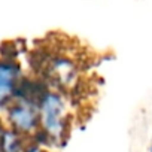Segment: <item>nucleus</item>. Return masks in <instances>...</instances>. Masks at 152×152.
<instances>
[{
    "instance_id": "3",
    "label": "nucleus",
    "mask_w": 152,
    "mask_h": 152,
    "mask_svg": "<svg viewBox=\"0 0 152 152\" xmlns=\"http://www.w3.org/2000/svg\"><path fill=\"white\" fill-rule=\"evenodd\" d=\"M21 85V70L18 64L9 60H0V109L15 99Z\"/></svg>"
},
{
    "instance_id": "1",
    "label": "nucleus",
    "mask_w": 152,
    "mask_h": 152,
    "mask_svg": "<svg viewBox=\"0 0 152 152\" xmlns=\"http://www.w3.org/2000/svg\"><path fill=\"white\" fill-rule=\"evenodd\" d=\"M37 106L43 136L54 143L64 140L69 130V112L64 96L57 91L42 93L37 99Z\"/></svg>"
},
{
    "instance_id": "8",
    "label": "nucleus",
    "mask_w": 152,
    "mask_h": 152,
    "mask_svg": "<svg viewBox=\"0 0 152 152\" xmlns=\"http://www.w3.org/2000/svg\"><path fill=\"white\" fill-rule=\"evenodd\" d=\"M149 152H152V146H151V149H149Z\"/></svg>"
},
{
    "instance_id": "7",
    "label": "nucleus",
    "mask_w": 152,
    "mask_h": 152,
    "mask_svg": "<svg viewBox=\"0 0 152 152\" xmlns=\"http://www.w3.org/2000/svg\"><path fill=\"white\" fill-rule=\"evenodd\" d=\"M2 131H3V128H2V127H0V134H2Z\"/></svg>"
},
{
    "instance_id": "2",
    "label": "nucleus",
    "mask_w": 152,
    "mask_h": 152,
    "mask_svg": "<svg viewBox=\"0 0 152 152\" xmlns=\"http://www.w3.org/2000/svg\"><path fill=\"white\" fill-rule=\"evenodd\" d=\"M6 118L11 128L20 134L30 136L36 133L40 127L37 100L15 96V99L6 106Z\"/></svg>"
},
{
    "instance_id": "5",
    "label": "nucleus",
    "mask_w": 152,
    "mask_h": 152,
    "mask_svg": "<svg viewBox=\"0 0 152 152\" xmlns=\"http://www.w3.org/2000/svg\"><path fill=\"white\" fill-rule=\"evenodd\" d=\"M23 137L14 128H3L0 134V152H23Z\"/></svg>"
},
{
    "instance_id": "6",
    "label": "nucleus",
    "mask_w": 152,
    "mask_h": 152,
    "mask_svg": "<svg viewBox=\"0 0 152 152\" xmlns=\"http://www.w3.org/2000/svg\"><path fill=\"white\" fill-rule=\"evenodd\" d=\"M23 152H43V149L37 145H28L23 149Z\"/></svg>"
},
{
    "instance_id": "4",
    "label": "nucleus",
    "mask_w": 152,
    "mask_h": 152,
    "mask_svg": "<svg viewBox=\"0 0 152 152\" xmlns=\"http://www.w3.org/2000/svg\"><path fill=\"white\" fill-rule=\"evenodd\" d=\"M51 75L61 85H69L76 78V67L67 57H57L51 64Z\"/></svg>"
}]
</instances>
